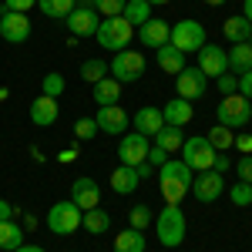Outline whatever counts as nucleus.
<instances>
[{
	"instance_id": "6",
	"label": "nucleus",
	"mask_w": 252,
	"mask_h": 252,
	"mask_svg": "<svg viewBox=\"0 0 252 252\" xmlns=\"http://www.w3.org/2000/svg\"><path fill=\"white\" fill-rule=\"evenodd\" d=\"M108 71H111V78L121 81V84H135L141 74H145V54L141 51H118L111 64H108Z\"/></svg>"
},
{
	"instance_id": "18",
	"label": "nucleus",
	"mask_w": 252,
	"mask_h": 252,
	"mask_svg": "<svg viewBox=\"0 0 252 252\" xmlns=\"http://www.w3.org/2000/svg\"><path fill=\"white\" fill-rule=\"evenodd\" d=\"M168 37H172V27L165 24V20H145L141 27H138V40L145 44V47H161V44H168Z\"/></svg>"
},
{
	"instance_id": "2",
	"label": "nucleus",
	"mask_w": 252,
	"mask_h": 252,
	"mask_svg": "<svg viewBox=\"0 0 252 252\" xmlns=\"http://www.w3.org/2000/svg\"><path fill=\"white\" fill-rule=\"evenodd\" d=\"M152 225H155V235H158V242H161L165 249H178V246L185 242V232H189L185 212H182V205H175V202H168V205L161 209V215H158Z\"/></svg>"
},
{
	"instance_id": "14",
	"label": "nucleus",
	"mask_w": 252,
	"mask_h": 252,
	"mask_svg": "<svg viewBox=\"0 0 252 252\" xmlns=\"http://www.w3.org/2000/svg\"><path fill=\"white\" fill-rule=\"evenodd\" d=\"M97 131L101 135H125V128L131 125V118H128V111L121 108V104H104V108H97Z\"/></svg>"
},
{
	"instance_id": "16",
	"label": "nucleus",
	"mask_w": 252,
	"mask_h": 252,
	"mask_svg": "<svg viewBox=\"0 0 252 252\" xmlns=\"http://www.w3.org/2000/svg\"><path fill=\"white\" fill-rule=\"evenodd\" d=\"M71 202L78 205L81 212H88V209H97V202H101V189H97L94 178H88V175H81L71 182Z\"/></svg>"
},
{
	"instance_id": "47",
	"label": "nucleus",
	"mask_w": 252,
	"mask_h": 252,
	"mask_svg": "<svg viewBox=\"0 0 252 252\" xmlns=\"http://www.w3.org/2000/svg\"><path fill=\"white\" fill-rule=\"evenodd\" d=\"M61 161H64V165H67V161H74V158H78V152H74V148H64V152H61Z\"/></svg>"
},
{
	"instance_id": "10",
	"label": "nucleus",
	"mask_w": 252,
	"mask_h": 252,
	"mask_svg": "<svg viewBox=\"0 0 252 252\" xmlns=\"http://www.w3.org/2000/svg\"><path fill=\"white\" fill-rule=\"evenodd\" d=\"M148 148H152L148 135H141V131H128V135H121L118 158H121V165H131V168H138V165L148 158Z\"/></svg>"
},
{
	"instance_id": "48",
	"label": "nucleus",
	"mask_w": 252,
	"mask_h": 252,
	"mask_svg": "<svg viewBox=\"0 0 252 252\" xmlns=\"http://www.w3.org/2000/svg\"><path fill=\"white\" fill-rule=\"evenodd\" d=\"M155 172V168H152V165H148V161H141V165H138V178H148V175Z\"/></svg>"
},
{
	"instance_id": "38",
	"label": "nucleus",
	"mask_w": 252,
	"mask_h": 252,
	"mask_svg": "<svg viewBox=\"0 0 252 252\" xmlns=\"http://www.w3.org/2000/svg\"><path fill=\"white\" fill-rule=\"evenodd\" d=\"M125 3H128V0H94V10L101 17H121Z\"/></svg>"
},
{
	"instance_id": "9",
	"label": "nucleus",
	"mask_w": 252,
	"mask_h": 252,
	"mask_svg": "<svg viewBox=\"0 0 252 252\" xmlns=\"http://www.w3.org/2000/svg\"><path fill=\"white\" fill-rule=\"evenodd\" d=\"M97 24H101V14H97L94 7H84V3H74V10L64 17V27L74 37H94Z\"/></svg>"
},
{
	"instance_id": "5",
	"label": "nucleus",
	"mask_w": 252,
	"mask_h": 252,
	"mask_svg": "<svg viewBox=\"0 0 252 252\" xmlns=\"http://www.w3.org/2000/svg\"><path fill=\"white\" fill-rule=\"evenodd\" d=\"M81 215L84 212L67 198V202H54V205L47 209V219H44V222H47V229L54 235H71V232L81 229Z\"/></svg>"
},
{
	"instance_id": "49",
	"label": "nucleus",
	"mask_w": 252,
	"mask_h": 252,
	"mask_svg": "<svg viewBox=\"0 0 252 252\" xmlns=\"http://www.w3.org/2000/svg\"><path fill=\"white\" fill-rule=\"evenodd\" d=\"M242 17L252 24V0H246V3H242Z\"/></svg>"
},
{
	"instance_id": "53",
	"label": "nucleus",
	"mask_w": 252,
	"mask_h": 252,
	"mask_svg": "<svg viewBox=\"0 0 252 252\" xmlns=\"http://www.w3.org/2000/svg\"><path fill=\"white\" fill-rule=\"evenodd\" d=\"M246 44H249V47H252V34H249V40H246Z\"/></svg>"
},
{
	"instance_id": "32",
	"label": "nucleus",
	"mask_w": 252,
	"mask_h": 252,
	"mask_svg": "<svg viewBox=\"0 0 252 252\" xmlns=\"http://www.w3.org/2000/svg\"><path fill=\"white\" fill-rule=\"evenodd\" d=\"M111 71H108V61H101V58H91V61H84L81 64V81H88V84H97L101 78H108Z\"/></svg>"
},
{
	"instance_id": "42",
	"label": "nucleus",
	"mask_w": 252,
	"mask_h": 252,
	"mask_svg": "<svg viewBox=\"0 0 252 252\" xmlns=\"http://www.w3.org/2000/svg\"><path fill=\"white\" fill-rule=\"evenodd\" d=\"M31 7H37V0H3V10H14V14H27Z\"/></svg>"
},
{
	"instance_id": "3",
	"label": "nucleus",
	"mask_w": 252,
	"mask_h": 252,
	"mask_svg": "<svg viewBox=\"0 0 252 252\" xmlns=\"http://www.w3.org/2000/svg\"><path fill=\"white\" fill-rule=\"evenodd\" d=\"M131 37H135V27L125 17H101V24H97V31H94V40L101 47L115 51V54L125 51V47L131 44Z\"/></svg>"
},
{
	"instance_id": "21",
	"label": "nucleus",
	"mask_w": 252,
	"mask_h": 252,
	"mask_svg": "<svg viewBox=\"0 0 252 252\" xmlns=\"http://www.w3.org/2000/svg\"><path fill=\"white\" fill-rule=\"evenodd\" d=\"M111 189H115L118 195H131L141 185V178H138V168H131V165H118L115 172H111V182H108Z\"/></svg>"
},
{
	"instance_id": "50",
	"label": "nucleus",
	"mask_w": 252,
	"mask_h": 252,
	"mask_svg": "<svg viewBox=\"0 0 252 252\" xmlns=\"http://www.w3.org/2000/svg\"><path fill=\"white\" fill-rule=\"evenodd\" d=\"M14 252H44V249H40V246H31V242H24V246L14 249Z\"/></svg>"
},
{
	"instance_id": "20",
	"label": "nucleus",
	"mask_w": 252,
	"mask_h": 252,
	"mask_svg": "<svg viewBox=\"0 0 252 252\" xmlns=\"http://www.w3.org/2000/svg\"><path fill=\"white\" fill-rule=\"evenodd\" d=\"M161 128H165L161 108H152V104H145V108H138V111H135V131H141V135H148V138H155Z\"/></svg>"
},
{
	"instance_id": "52",
	"label": "nucleus",
	"mask_w": 252,
	"mask_h": 252,
	"mask_svg": "<svg viewBox=\"0 0 252 252\" xmlns=\"http://www.w3.org/2000/svg\"><path fill=\"white\" fill-rule=\"evenodd\" d=\"M205 3H209V7H222L225 0H205Z\"/></svg>"
},
{
	"instance_id": "25",
	"label": "nucleus",
	"mask_w": 252,
	"mask_h": 252,
	"mask_svg": "<svg viewBox=\"0 0 252 252\" xmlns=\"http://www.w3.org/2000/svg\"><path fill=\"white\" fill-rule=\"evenodd\" d=\"M94 101L101 104V108H104V104H118V101H121V81H115L111 74L101 78L94 84Z\"/></svg>"
},
{
	"instance_id": "17",
	"label": "nucleus",
	"mask_w": 252,
	"mask_h": 252,
	"mask_svg": "<svg viewBox=\"0 0 252 252\" xmlns=\"http://www.w3.org/2000/svg\"><path fill=\"white\" fill-rule=\"evenodd\" d=\"M61 115L58 108V97H47V94H37L31 101V121L37 125V128H47V125H54Z\"/></svg>"
},
{
	"instance_id": "37",
	"label": "nucleus",
	"mask_w": 252,
	"mask_h": 252,
	"mask_svg": "<svg viewBox=\"0 0 252 252\" xmlns=\"http://www.w3.org/2000/svg\"><path fill=\"white\" fill-rule=\"evenodd\" d=\"M74 135H78L81 141L97 138V135H101V131H97V121H94V118H78V121H74Z\"/></svg>"
},
{
	"instance_id": "24",
	"label": "nucleus",
	"mask_w": 252,
	"mask_h": 252,
	"mask_svg": "<svg viewBox=\"0 0 252 252\" xmlns=\"http://www.w3.org/2000/svg\"><path fill=\"white\" fill-rule=\"evenodd\" d=\"M229 54V71H232L235 78L239 74H246V71H252V47L242 40V44H232V51H225Z\"/></svg>"
},
{
	"instance_id": "11",
	"label": "nucleus",
	"mask_w": 252,
	"mask_h": 252,
	"mask_svg": "<svg viewBox=\"0 0 252 252\" xmlns=\"http://www.w3.org/2000/svg\"><path fill=\"white\" fill-rule=\"evenodd\" d=\"M195 54H198V64H195V67H198L205 78L229 74V54H225L222 47H215V44H209V40H205V44H202Z\"/></svg>"
},
{
	"instance_id": "43",
	"label": "nucleus",
	"mask_w": 252,
	"mask_h": 252,
	"mask_svg": "<svg viewBox=\"0 0 252 252\" xmlns=\"http://www.w3.org/2000/svg\"><path fill=\"white\" fill-rule=\"evenodd\" d=\"M239 94H242V97H249V101H252V71L239 74Z\"/></svg>"
},
{
	"instance_id": "26",
	"label": "nucleus",
	"mask_w": 252,
	"mask_h": 252,
	"mask_svg": "<svg viewBox=\"0 0 252 252\" xmlns=\"http://www.w3.org/2000/svg\"><path fill=\"white\" fill-rule=\"evenodd\" d=\"M81 225H84V232H91V235H104L111 229V215L104 209H88L81 215Z\"/></svg>"
},
{
	"instance_id": "40",
	"label": "nucleus",
	"mask_w": 252,
	"mask_h": 252,
	"mask_svg": "<svg viewBox=\"0 0 252 252\" xmlns=\"http://www.w3.org/2000/svg\"><path fill=\"white\" fill-rule=\"evenodd\" d=\"M235 175H239V182H252V155H242L235 161Z\"/></svg>"
},
{
	"instance_id": "29",
	"label": "nucleus",
	"mask_w": 252,
	"mask_h": 252,
	"mask_svg": "<svg viewBox=\"0 0 252 252\" xmlns=\"http://www.w3.org/2000/svg\"><path fill=\"white\" fill-rule=\"evenodd\" d=\"M121 17L128 20L131 27H141L145 20H152V3H145V0H128L125 10H121Z\"/></svg>"
},
{
	"instance_id": "4",
	"label": "nucleus",
	"mask_w": 252,
	"mask_h": 252,
	"mask_svg": "<svg viewBox=\"0 0 252 252\" xmlns=\"http://www.w3.org/2000/svg\"><path fill=\"white\" fill-rule=\"evenodd\" d=\"M252 121V101L249 97H242L239 91L235 94H225L219 101V108H215V125H225V128H246Z\"/></svg>"
},
{
	"instance_id": "28",
	"label": "nucleus",
	"mask_w": 252,
	"mask_h": 252,
	"mask_svg": "<svg viewBox=\"0 0 252 252\" xmlns=\"http://www.w3.org/2000/svg\"><path fill=\"white\" fill-rule=\"evenodd\" d=\"M24 246V225H17L14 219L10 222H0V249L14 252Z\"/></svg>"
},
{
	"instance_id": "1",
	"label": "nucleus",
	"mask_w": 252,
	"mask_h": 252,
	"mask_svg": "<svg viewBox=\"0 0 252 252\" xmlns=\"http://www.w3.org/2000/svg\"><path fill=\"white\" fill-rule=\"evenodd\" d=\"M158 189H161V198L165 202H182L185 195L192 192V168L182 161V158H168L161 168H158Z\"/></svg>"
},
{
	"instance_id": "35",
	"label": "nucleus",
	"mask_w": 252,
	"mask_h": 252,
	"mask_svg": "<svg viewBox=\"0 0 252 252\" xmlns=\"http://www.w3.org/2000/svg\"><path fill=\"white\" fill-rule=\"evenodd\" d=\"M64 88H67V81H64V74H58V71L44 74V81H40V94H47V97H61Z\"/></svg>"
},
{
	"instance_id": "33",
	"label": "nucleus",
	"mask_w": 252,
	"mask_h": 252,
	"mask_svg": "<svg viewBox=\"0 0 252 252\" xmlns=\"http://www.w3.org/2000/svg\"><path fill=\"white\" fill-rule=\"evenodd\" d=\"M209 145H212L215 152H225V148H232V141H235V135H232V128H225V125H215L212 131H209Z\"/></svg>"
},
{
	"instance_id": "8",
	"label": "nucleus",
	"mask_w": 252,
	"mask_h": 252,
	"mask_svg": "<svg viewBox=\"0 0 252 252\" xmlns=\"http://www.w3.org/2000/svg\"><path fill=\"white\" fill-rule=\"evenodd\" d=\"M182 161L192 172H209L215 161V148L209 145V138L192 135V138H185V145H182Z\"/></svg>"
},
{
	"instance_id": "27",
	"label": "nucleus",
	"mask_w": 252,
	"mask_h": 252,
	"mask_svg": "<svg viewBox=\"0 0 252 252\" xmlns=\"http://www.w3.org/2000/svg\"><path fill=\"white\" fill-rule=\"evenodd\" d=\"M155 145H158V148H165L168 155H175V152H182V145H185V131H182V128H172V125H165V128L155 135Z\"/></svg>"
},
{
	"instance_id": "15",
	"label": "nucleus",
	"mask_w": 252,
	"mask_h": 252,
	"mask_svg": "<svg viewBox=\"0 0 252 252\" xmlns=\"http://www.w3.org/2000/svg\"><path fill=\"white\" fill-rule=\"evenodd\" d=\"M0 37L7 40V44H24V40L31 37V20H27V14L3 10V17H0Z\"/></svg>"
},
{
	"instance_id": "34",
	"label": "nucleus",
	"mask_w": 252,
	"mask_h": 252,
	"mask_svg": "<svg viewBox=\"0 0 252 252\" xmlns=\"http://www.w3.org/2000/svg\"><path fill=\"white\" fill-rule=\"evenodd\" d=\"M152 222H155V215H152V209H148V205H135V209H128V225H131V229L145 232Z\"/></svg>"
},
{
	"instance_id": "22",
	"label": "nucleus",
	"mask_w": 252,
	"mask_h": 252,
	"mask_svg": "<svg viewBox=\"0 0 252 252\" xmlns=\"http://www.w3.org/2000/svg\"><path fill=\"white\" fill-rule=\"evenodd\" d=\"M155 61H158V67H161L165 74H182V71H185V54H182L178 47H172V44H161L155 51Z\"/></svg>"
},
{
	"instance_id": "7",
	"label": "nucleus",
	"mask_w": 252,
	"mask_h": 252,
	"mask_svg": "<svg viewBox=\"0 0 252 252\" xmlns=\"http://www.w3.org/2000/svg\"><path fill=\"white\" fill-rule=\"evenodd\" d=\"M172 47H178L182 54H192L205 44V27L198 20H175L172 24V37H168Z\"/></svg>"
},
{
	"instance_id": "23",
	"label": "nucleus",
	"mask_w": 252,
	"mask_h": 252,
	"mask_svg": "<svg viewBox=\"0 0 252 252\" xmlns=\"http://www.w3.org/2000/svg\"><path fill=\"white\" fill-rule=\"evenodd\" d=\"M148 249V239H145V232H138V229H125V232L115 235V252H145Z\"/></svg>"
},
{
	"instance_id": "45",
	"label": "nucleus",
	"mask_w": 252,
	"mask_h": 252,
	"mask_svg": "<svg viewBox=\"0 0 252 252\" xmlns=\"http://www.w3.org/2000/svg\"><path fill=\"white\" fill-rule=\"evenodd\" d=\"M232 145L239 148V152H242V155H252V135H235Z\"/></svg>"
},
{
	"instance_id": "12",
	"label": "nucleus",
	"mask_w": 252,
	"mask_h": 252,
	"mask_svg": "<svg viewBox=\"0 0 252 252\" xmlns=\"http://www.w3.org/2000/svg\"><path fill=\"white\" fill-rule=\"evenodd\" d=\"M192 195L198 198V202H219V198L225 195V178L215 172V168L198 172L192 178Z\"/></svg>"
},
{
	"instance_id": "13",
	"label": "nucleus",
	"mask_w": 252,
	"mask_h": 252,
	"mask_svg": "<svg viewBox=\"0 0 252 252\" xmlns=\"http://www.w3.org/2000/svg\"><path fill=\"white\" fill-rule=\"evenodd\" d=\"M205 88H209V78L198 67H189L185 64V71L175 74V91H178V97H185V101H198V97L205 94Z\"/></svg>"
},
{
	"instance_id": "54",
	"label": "nucleus",
	"mask_w": 252,
	"mask_h": 252,
	"mask_svg": "<svg viewBox=\"0 0 252 252\" xmlns=\"http://www.w3.org/2000/svg\"><path fill=\"white\" fill-rule=\"evenodd\" d=\"M0 17H3V7H0Z\"/></svg>"
},
{
	"instance_id": "41",
	"label": "nucleus",
	"mask_w": 252,
	"mask_h": 252,
	"mask_svg": "<svg viewBox=\"0 0 252 252\" xmlns=\"http://www.w3.org/2000/svg\"><path fill=\"white\" fill-rule=\"evenodd\" d=\"M145 161H148L152 168H161V165L168 161V152H165V148H158V145H152V148H148V158H145Z\"/></svg>"
},
{
	"instance_id": "30",
	"label": "nucleus",
	"mask_w": 252,
	"mask_h": 252,
	"mask_svg": "<svg viewBox=\"0 0 252 252\" xmlns=\"http://www.w3.org/2000/svg\"><path fill=\"white\" fill-rule=\"evenodd\" d=\"M222 34L232 40V44H242V40H249V34H252V24L242 14L239 17H229L225 20V27H222Z\"/></svg>"
},
{
	"instance_id": "44",
	"label": "nucleus",
	"mask_w": 252,
	"mask_h": 252,
	"mask_svg": "<svg viewBox=\"0 0 252 252\" xmlns=\"http://www.w3.org/2000/svg\"><path fill=\"white\" fill-rule=\"evenodd\" d=\"M212 168L219 175H225L229 168H232V161H229V155H222V152H215V161H212Z\"/></svg>"
},
{
	"instance_id": "39",
	"label": "nucleus",
	"mask_w": 252,
	"mask_h": 252,
	"mask_svg": "<svg viewBox=\"0 0 252 252\" xmlns=\"http://www.w3.org/2000/svg\"><path fill=\"white\" fill-rule=\"evenodd\" d=\"M215 84H219L222 94H235V91H239V78H235V74H219Z\"/></svg>"
},
{
	"instance_id": "31",
	"label": "nucleus",
	"mask_w": 252,
	"mask_h": 252,
	"mask_svg": "<svg viewBox=\"0 0 252 252\" xmlns=\"http://www.w3.org/2000/svg\"><path fill=\"white\" fill-rule=\"evenodd\" d=\"M74 3H78V0H37L40 14H44V17H54V20H64L74 10Z\"/></svg>"
},
{
	"instance_id": "19",
	"label": "nucleus",
	"mask_w": 252,
	"mask_h": 252,
	"mask_svg": "<svg viewBox=\"0 0 252 252\" xmlns=\"http://www.w3.org/2000/svg\"><path fill=\"white\" fill-rule=\"evenodd\" d=\"M195 108L192 101H185V97H172L165 108H161V118H165V125H172V128H185L189 121H192Z\"/></svg>"
},
{
	"instance_id": "36",
	"label": "nucleus",
	"mask_w": 252,
	"mask_h": 252,
	"mask_svg": "<svg viewBox=\"0 0 252 252\" xmlns=\"http://www.w3.org/2000/svg\"><path fill=\"white\" fill-rule=\"evenodd\" d=\"M229 198H232L235 209H246V205H252V182H232Z\"/></svg>"
},
{
	"instance_id": "51",
	"label": "nucleus",
	"mask_w": 252,
	"mask_h": 252,
	"mask_svg": "<svg viewBox=\"0 0 252 252\" xmlns=\"http://www.w3.org/2000/svg\"><path fill=\"white\" fill-rule=\"evenodd\" d=\"M145 3H152V7H161V3H172V0H145Z\"/></svg>"
},
{
	"instance_id": "46",
	"label": "nucleus",
	"mask_w": 252,
	"mask_h": 252,
	"mask_svg": "<svg viewBox=\"0 0 252 252\" xmlns=\"http://www.w3.org/2000/svg\"><path fill=\"white\" fill-rule=\"evenodd\" d=\"M10 219H14V205L0 198V222H10Z\"/></svg>"
}]
</instances>
